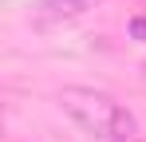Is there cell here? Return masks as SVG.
Instances as JSON below:
<instances>
[{
  "label": "cell",
  "instance_id": "6da1fadb",
  "mask_svg": "<svg viewBox=\"0 0 146 142\" xmlns=\"http://www.w3.org/2000/svg\"><path fill=\"white\" fill-rule=\"evenodd\" d=\"M59 107L83 134H91L99 142H130L138 130L134 115L119 99H111L107 91H95V87H63Z\"/></svg>",
  "mask_w": 146,
  "mask_h": 142
},
{
  "label": "cell",
  "instance_id": "7a4b0ae2",
  "mask_svg": "<svg viewBox=\"0 0 146 142\" xmlns=\"http://www.w3.org/2000/svg\"><path fill=\"white\" fill-rule=\"evenodd\" d=\"M99 0H40V8L51 12V16H83V12H91Z\"/></svg>",
  "mask_w": 146,
  "mask_h": 142
},
{
  "label": "cell",
  "instance_id": "3957f363",
  "mask_svg": "<svg viewBox=\"0 0 146 142\" xmlns=\"http://www.w3.org/2000/svg\"><path fill=\"white\" fill-rule=\"evenodd\" d=\"M130 32H134L138 40H146V20H142V16H138V20H134V24H130Z\"/></svg>",
  "mask_w": 146,
  "mask_h": 142
}]
</instances>
